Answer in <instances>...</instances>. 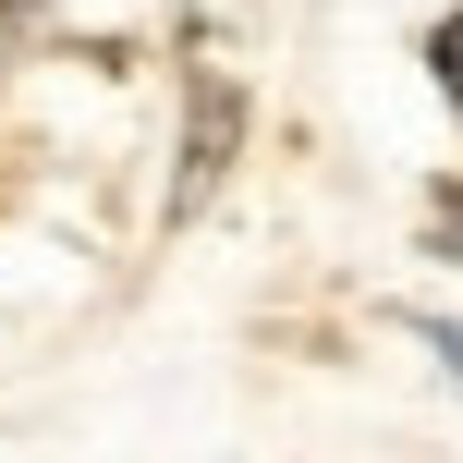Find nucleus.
Instances as JSON below:
<instances>
[{
    "label": "nucleus",
    "mask_w": 463,
    "mask_h": 463,
    "mask_svg": "<svg viewBox=\"0 0 463 463\" xmlns=\"http://www.w3.org/2000/svg\"><path fill=\"white\" fill-rule=\"evenodd\" d=\"M427 256H451V269H463V184H439V208H427Z\"/></svg>",
    "instance_id": "2"
},
{
    "label": "nucleus",
    "mask_w": 463,
    "mask_h": 463,
    "mask_svg": "<svg viewBox=\"0 0 463 463\" xmlns=\"http://www.w3.org/2000/svg\"><path fill=\"white\" fill-rule=\"evenodd\" d=\"M427 61H439V98H451V110H463V13L439 24V37H427Z\"/></svg>",
    "instance_id": "3"
},
{
    "label": "nucleus",
    "mask_w": 463,
    "mask_h": 463,
    "mask_svg": "<svg viewBox=\"0 0 463 463\" xmlns=\"http://www.w3.org/2000/svg\"><path fill=\"white\" fill-rule=\"evenodd\" d=\"M232 135H244V98L208 73V86H195V122H184V184H171V208H195V195L232 171Z\"/></svg>",
    "instance_id": "1"
},
{
    "label": "nucleus",
    "mask_w": 463,
    "mask_h": 463,
    "mask_svg": "<svg viewBox=\"0 0 463 463\" xmlns=\"http://www.w3.org/2000/svg\"><path fill=\"white\" fill-rule=\"evenodd\" d=\"M427 342H439V366L463 378V329H451V317H427Z\"/></svg>",
    "instance_id": "4"
}]
</instances>
